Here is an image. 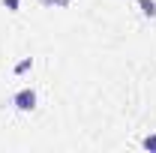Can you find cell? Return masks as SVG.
<instances>
[{
	"instance_id": "cell-1",
	"label": "cell",
	"mask_w": 156,
	"mask_h": 153,
	"mask_svg": "<svg viewBox=\"0 0 156 153\" xmlns=\"http://www.w3.org/2000/svg\"><path fill=\"white\" fill-rule=\"evenodd\" d=\"M18 102H21V108H30V105H33V93H21Z\"/></svg>"
}]
</instances>
